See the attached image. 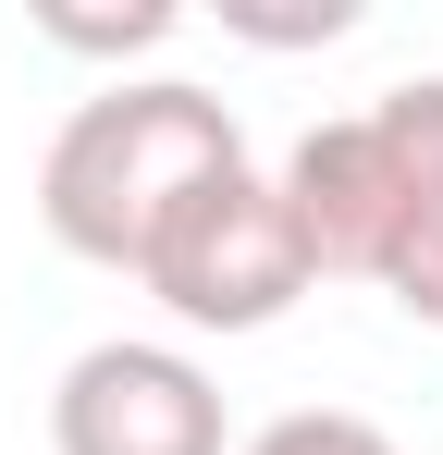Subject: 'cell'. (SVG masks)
<instances>
[{
    "label": "cell",
    "instance_id": "ba28073f",
    "mask_svg": "<svg viewBox=\"0 0 443 455\" xmlns=\"http://www.w3.org/2000/svg\"><path fill=\"white\" fill-rule=\"evenodd\" d=\"M222 25H246V37H271V50H295V37H345L358 12H345V0H320V12H222Z\"/></svg>",
    "mask_w": 443,
    "mask_h": 455
},
{
    "label": "cell",
    "instance_id": "5b68a950",
    "mask_svg": "<svg viewBox=\"0 0 443 455\" xmlns=\"http://www.w3.org/2000/svg\"><path fill=\"white\" fill-rule=\"evenodd\" d=\"M382 124V160H394V234H382V296L407 320L443 332V75L382 86L369 99Z\"/></svg>",
    "mask_w": 443,
    "mask_h": 455
},
{
    "label": "cell",
    "instance_id": "277c9868",
    "mask_svg": "<svg viewBox=\"0 0 443 455\" xmlns=\"http://www.w3.org/2000/svg\"><path fill=\"white\" fill-rule=\"evenodd\" d=\"M295 210V246L320 283H382V234H394V160H382V124L345 111V124H308L295 160L271 172Z\"/></svg>",
    "mask_w": 443,
    "mask_h": 455
},
{
    "label": "cell",
    "instance_id": "3957f363",
    "mask_svg": "<svg viewBox=\"0 0 443 455\" xmlns=\"http://www.w3.org/2000/svg\"><path fill=\"white\" fill-rule=\"evenodd\" d=\"M62 455H222V381L185 345H86L50 394Z\"/></svg>",
    "mask_w": 443,
    "mask_h": 455
},
{
    "label": "cell",
    "instance_id": "6da1fadb",
    "mask_svg": "<svg viewBox=\"0 0 443 455\" xmlns=\"http://www.w3.org/2000/svg\"><path fill=\"white\" fill-rule=\"evenodd\" d=\"M222 172H246L234 111L185 75H136V86H99V99L62 111V136L37 160V222L62 234L74 259H99V271H148L160 234L185 222Z\"/></svg>",
    "mask_w": 443,
    "mask_h": 455
},
{
    "label": "cell",
    "instance_id": "7a4b0ae2",
    "mask_svg": "<svg viewBox=\"0 0 443 455\" xmlns=\"http://www.w3.org/2000/svg\"><path fill=\"white\" fill-rule=\"evenodd\" d=\"M136 283L173 307L185 332H271L320 271H308V246H295L284 185H271V172H222L210 197L160 234V259H148Z\"/></svg>",
    "mask_w": 443,
    "mask_h": 455
},
{
    "label": "cell",
    "instance_id": "8992f818",
    "mask_svg": "<svg viewBox=\"0 0 443 455\" xmlns=\"http://www.w3.org/2000/svg\"><path fill=\"white\" fill-rule=\"evenodd\" d=\"M37 37H62V50H160L173 37V0H124V12H74V0H37Z\"/></svg>",
    "mask_w": 443,
    "mask_h": 455
},
{
    "label": "cell",
    "instance_id": "52a82bcc",
    "mask_svg": "<svg viewBox=\"0 0 443 455\" xmlns=\"http://www.w3.org/2000/svg\"><path fill=\"white\" fill-rule=\"evenodd\" d=\"M246 455H394V431L358 419V406H295V419H271Z\"/></svg>",
    "mask_w": 443,
    "mask_h": 455
}]
</instances>
